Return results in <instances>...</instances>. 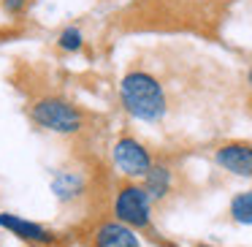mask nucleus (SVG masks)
<instances>
[{
	"label": "nucleus",
	"mask_w": 252,
	"mask_h": 247,
	"mask_svg": "<svg viewBox=\"0 0 252 247\" xmlns=\"http://www.w3.org/2000/svg\"><path fill=\"white\" fill-rule=\"evenodd\" d=\"M214 163L222 171L252 179V144L250 141H225L214 149Z\"/></svg>",
	"instance_id": "5"
},
{
	"label": "nucleus",
	"mask_w": 252,
	"mask_h": 247,
	"mask_svg": "<svg viewBox=\"0 0 252 247\" xmlns=\"http://www.w3.org/2000/svg\"><path fill=\"white\" fill-rule=\"evenodd\" d=\"M141 187L152 204H163L171 196V190H174V169L168 163H163V160H155L152 169L144 176Z\"/></svg>",
	"instance_id": "7"
},
{
	"label": "nucleus",
	"mask_w": 252,
	"mask_h": 247,
	"mask_svg": "<svg viewBox=\"0 0 252 247\" xmlns=\"http://www.w3.org/2000/svg\"><path fill=\"white\" fill-rule=\"evenodd\" d=\"M114 163L125 176H130V179H144L147 171L152 169L155 158L138 139L122 136L120 141L114 144Z\"/></svg>",
	"instance_id": "4"
},
{
	"label": "nucleus",
	"mask_w": 252,
	"mask_h": 247,
	"mask_svg": "<svg viewBox=\"0 0 252 247\" xmlns=\"http://www.w3.org/2000/svg\"><path fill=\"white\" fill-rule=\"evenodd\" d=\"M93 247H141L136 231L122 223H100L93 234Z\"/></svg>",
	"instance_id": "8"
},
{
	"label": "nucleus",
	"mask_w": 252,
	"mask_h": 247,
	"mask_svg": "<svg viewBox=\"0 0 252 247\" xmlns=\"http://www.w3.org/2000/svg\"><path fill=\"white\" fill-rule=\"evenodd\" d=\"M120 101L130 117L141 122H163L171 111V93L158 71L130 66L120 82Z\"/></svg>",
	"instance_id": "1"
},
{
	"label": "nucleus",
	"mask_w": 252,
	"mask_h": 247,
	"mask_svg": "<svg viewBox=\"0 0 252 247\" xmlns=\"http://www.w3.org/2000/svg\"><path fill=\"white\" fill-rule=\"evenodd\" d=\"M82 41H84V35H82V30H79V28H65L60 33V49L76 52L79 46H82Z\"/></svg>",
	"instance_id": "11"
},
{
	"label": "nucleus",
	"mask_w": 252,
	"mask_h": 247,
	"mask_svg": "<svg viewBox=\"0 0 252 247\" xmlns=\"http://www.w3.org/2000/svg\"><path fill=\"white\" fill-rule=\"evenodd\" d=\"M247 84H250V90H252V66H250V71H247Z\"/></svg>",
	"instance_id": "13"
},
{
	"label": "nucleus",
	"mask_w": 252,
	"mask_h": 247,
	"mask_svg": "<svg viewBox=\"0 0 252 247\" xmlns=\"http://www.w3.org/2000/svg\"><path fill=\"white\" fill-rule=\"evenodd\" d=\"M52 187H55V193L63 198V201H73V198H79V196L84 193V179H82L79 174H71V171H65V174L55 176Z\"/></svg>",
	"instance_id": "10"
},
{
	"label": "nucleus",
	"mask_w": 252,
	"mask_h": 247,
	"mask_svg": "<svg viewBox=\"0 0 252 247\" xmlns=\"http://www.w3.org/2000/svg\"><path fill=\"white\" fill-rule=\"evenodd\" d=\"M228 214H230V220L239 223V225H252V187L236 193V196L230 198Z\"/></svg>",
	"instance_id": "9"
},
{
	"label": "nucleus",
	"mask_w": 252,
	"mask_h": 247,
	"mask_svg": "<svg viewBox=\"0 0 252 247\" xmlns=\"http://www.w3.org/2000/svg\"><path fill=\"white\" fill-rule=\"evenodd\" d=\"M30 0H3V8H6V14H11V17H17V14H22L25 8H28Z\"/></svg>",
	"instance_id": "12"
},
{
	"label": "nucleus",
	"mask_w": 252,
	"mask_h": 247,
	"mask_svg": "<svg viewBox=\"0 0 252 247\" xmlns=\"http://www.w3.org/2000/svg\"><path fill=\"white\" fill-rule=\"evenodd\" d=\"M0 228L11 231L14 236L30 242V245H55L57 234H52L46 225L33 223V220H22L17 214H8V212H0Z\"/></svg>",
	"instance_id": "6"
},
{
	"label": "nucleus",
	"mask_w": 252,
	"mask_h": 247,
	"mask_svg": "<svg viewBox=\"0 0 252 247\" xmlns=\"http://www.w3.org/2000/svg\"><path fill=\"white\" fill-rule=\"evenodd\" d=\"M195 247H212V245H195Z\"/></svg>",
	"instance_id": "14"
},
{
	"label": "nucleus",
	"mask_w": 252,
	"mask_h": 247,
	"mask_svg": "<svg viewBox=\"0 0 252 247\" xmlns=\"http://www.w3.org/2000/svg\"><path fill=\"white\" fill-rule=\"evenodd\" d=\"M30 117L38 128L60 133V136H73V133L84 131V111L60 95L38 98L30 106Z\"/></svg>",
	"instance_id": "2"
},
{
	"label": "nucleus",
	"mask_w": 252,
	"mask_h": 247,
	"mask_svg": "<svg viewBox=\"0 0 252 247\" xmlns=\"http://www.w3.org/2000/svg\"><path fill=\"white\" fill-rule=\"evenodd\" d=\"M114 217L117 223L127 225L133 231H147L152 228V201L144 193L141 185L125 182L114 196Z\"/></svg>",
	"instance_id": "3"
},
{
	"label": "nucleus",
	"mask_w": 252,
	"mask_h": 247,
	"mask_svg": "<svg viewBox=\"0 0 252 247\" xmlns=\"http://www.w3.org/2000/svg\"><path fill=\"white\" fill-rule=\"evenodd\" d=\"M220 3H222V0H220Z\"/></svg>",
	"instance_id": "15"
}]
</instances>
